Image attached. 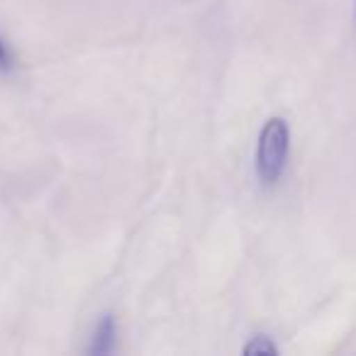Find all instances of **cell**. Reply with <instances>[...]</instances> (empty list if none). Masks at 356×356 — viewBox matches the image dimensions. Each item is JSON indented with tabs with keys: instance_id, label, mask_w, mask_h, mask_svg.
Here are the masks:
<instances>
[{
	"instance_id": "277c9868",
	"label": "cell",
	"mask_w": 356,
	"mask_h": 356,
	"mask_svg": "<svg viewBox=\"0 0 356 356\" xmlns=\"http://www.w3.org/2000/svg\"><path fill=\"white\" fill-rule=\"evenodd\" d=\"M10 69H13V56H10V51H8L3 37H0V71H10Z\"/></svg>"
},
{
	"instance_id": "3957f363",
	"label": "cell",
	"mask_w": 356,
	"mask_h": 356,
	"mask_svg": "<svg viewBox=\"0 0 356 356\" xmlns=\"http://www.w3.org/2000/svg\"><path fill=\"white\" fill-rule=\"evenodd\" d=\"M278 346L271 337L266 334H257L249 339V344L244 346V356H276Z\"/></svg>"
},
{
	"instance_id": "6da1fadb",
	"label": "cell",
	"mask_w": 356,
	"mask_h": 356,
	"mask_svg": "<svg viewBox=\"0 0 356 356\" xmlns=\"http://www.w3.org/2000/svg\"><path fill=\"white\" fill-rule=\"evenodd\" d=\"M291 154V127L283 118H271L261 127L257 144V176L264 188H273L286 171Z\"/></svg>"
},
{
	"instance_id": "7a4b0ae2",
	"label": "cell",
	"mask_w": 356,
	"mask_h": 356,
	"mask_svg": "<svg viewBox=\"0 0 356 356\" xmlns=\"http://www.w3.org/2000/svg\"><path fill=\"white\" fill-rule=\"evenodd\" d=\"M115 341H118V325H115V317L113 315H105L100 320V325L95 327V334L90 339L88 346V354L93 356H105L115 349Z\"/></svg>"
}]
</instances>
